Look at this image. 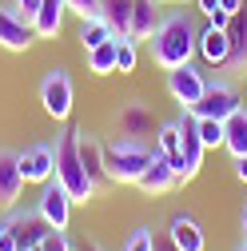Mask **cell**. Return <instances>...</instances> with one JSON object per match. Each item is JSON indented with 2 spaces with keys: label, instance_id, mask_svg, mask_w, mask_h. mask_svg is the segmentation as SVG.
<instances>
[{
  "label": "cell",
  "instance_id": "6da1fadb",
  "mask_svg": "<svg viewBox=\"0 0 247 251\" xmlns=\"http://www.w3.org/2000/svg\"><path fill=\"white\" fill-rule=\"evenodd\" d=\"M196 40H199V32H196L192 16L188 12H168L156 24V32H151V60H156L164 72H172L179 64H192Z\"/></svg>",
  "mask_w": 247,
  "mask_h": 251
},
{
  "label": "cell",
  "instance_id": "7a4b0ae2",
  "mask_svg": "<svg viewBox=\"0 0 247 251\" xmlns=\"http://www.w3.org/2000/svg\"><path fill=\"white\" fill-rule=\"evenodd\" d=\"M151 155H156V148H148V140L120 136L116 144H104V172L112 183H136L151 164Z\"/></svg>",
  "mask_w": 247,
  "mask_h": 251
},
{
  "label": "cell",
  "instance_id": "3957f363",
  "mask_svg": "<svg viewBox=\"0 0 247 251\" xmlns=\"http://www.w3.org/2000/svg\"><path fill=\"white\" fill-rule=\"evenodd\" d=\"M56 179L72 196V203H88L92 196H96V183H92V176L84 172L80 151H76V128L56 140Z\"/></svg>",
  "mask_w": 247,
  "mask_h": 251
},
{
  "label": "cell",
  "instance_id": "277c9868",
  "mask_svg": "<svg viewBox=\"0 0 247 251\" xmlns=\"http://www.w3.org/2000/svg\"><path fill=\"white\" fill-rule=\"evenodd\" d=\"M40 104L52 120H68L72 116V104H76V88H72V76L64 68H48L44 80H40Z\"/></svg>",
  "mask_w": 247,
  "mask_h": 251
},
{
  "label": "cell",
  "instance_id": "5b68a950",
  "mask_svg": "<svg viewBox=\"0 0 247 251\" xmlns=\"http://www.w3.org/2000/svg\"><path fill=\"white\" fill-rule=\"evenodd\" d=\"M239 108H243V100H239V88L231 80H207V92L199 96V104L188 108V112L192 116H203V120H227Z\"/></svg>",
  "mask_w": 247,
  "mask_h": 251
},
{
  "label": "cell",
  "instance_id": "8992f818",
  "mask_svg": "<svg viewBox=\"0 0 247 251\" xmlns=\"http://www.w3.org/2000/svg\"><path fill=\"white\" fill-rule=\"evenodd\" d=\"M36 211L48 219L52 231H68V219H72V196L60 187V179L52 176L48 183H40V200H36Z\"/></svg>",
  "mask_w": 247,
  "mask_h": 251
},
{
  "label": "cell",
  "instance_id": "52a82bcc",
  "mask_svg": "<svg viewBox=\"0 0 247 251\" xmlns=\"http://www.w3.org/2000/svg\"><path fill=\"white\" fill-rule=\"evenodd\" d=\"M168 92H172V100L179 108H196L199 96L207 92V76L196 68V64H179L168 72Z\"/></svg>",
  "mask_w": 247,
  "mask_h": 251
},
{
  "label": "cell",
  "instance_id": "ba28073f",
  "mask_svg": "<svg viewBox=\"0 0 247 251\" xmlns=\"http://www.w3.org/2000/svg\"><path fill=\"white\" fill-rule=\"evenodd\" d=\"M16 160H20V172L28 183H48L56 176V144H32V148L16 151Z\"/></svg>",
  "mask_w": 247,
  "mask_h": 251
},
{
  "label": "cell",
  "instance_id": "9c48e42d",
  "mask_svg": "<svg viewBox=\"0 0 247 251\" xmlns=\"http://www.w3.org/2000/svg\"><path fill=\"white\" fill-rule=\"evenodd\" d=\"M4 219H8V227L16 231L20 251H32V247H40V239L52 231V227H48V219H44L36 207H32V211H28V207H24V211H16V207H12Z\"/></svg>",
  "mask_w": 247,
  "mask_h": 251
},
{
  "label": "cell",
  "instance_id": "30bf717a",
  "mask_svg": "<svg viewBox=\"0 0 247 251\" xmlns=\"http://www.w3.org/2000/svg\"><path fill=\"white\" fill-rule=\"evenodd\" d=\"M32 40H36L32 20H24L12 4H0V48H8V52H24Z\"/></svg>",
  "mask_w": 247,
  "mask_h": 251
},
{
  "label": "cell",
  "instance_id": "8fae6325",
  "mask_svg": "<svg viewBox=\"0 0 247 251\" xmlns=\"http://www.w3.org/2000/svg\"><path fill=\"white\" fill-rule=\"evenodd\" d=\"M24 172H20V160L12 148H0V211H12L20 192H24Z\"/></svg>",
  "mask_w": 247,
  "mask_h": 251
},
{
  "label": "cell",
  "instance_id": "7c38bea8",
  "mask_svg": "<svg viewBox=\"0 0 247 251\" xmlns=\"http://www.w3.org/2000/svg\"><path fill=\"white\" fill-rule=\"evenodd\" d=\"M179 136H183V183L188 179H196L199 176V168H203V140H199V128H196V116L183 108V120H179Z\"/></svg>",
  "mask_w": 247,
  "mask_h": 251
},
{
  "label": "cell",
  "instance_id": "4fadbf2b",
  "mask_svg": "<svg viewBox=\"0 0 247 251\" xmlns=\"http://www.w3.org/2000/svg\"><path fill=\"white\" fill-rule=\"evenodd\" d=\"M116 124H120V136H128V140H148V136H151V128H156V116H151V108H148V104L128 100V104H120Z\"/></svg>",
  "mask_w": 247,
  "mask_h": 251
},
{
  "label": "cell",
  "instance_id": "5bb4252c",
  "mask_svg": "<svg viewBox=\"0 0 247 251\" xmlns=\"http://www.w3.org/2000/svg\"><path fill=\"white\" fill-rule=\"evenodd\" d=\"M196 52L203 56V64L207 68H227V60H231V44H227V28H215L207 24L199 40H196Z\"/></svg>",
  "mask_w": 247,
  "mask_h": 251
},
{
  "label": "cell",
  "instance_id": "9a60e30c",
  "mask_svg": "<svg viewBox=\"0 0 247 251\" xmlns=\"http://www.w3.org/2000/svg\"><path fill=\"white\" fill-rule=\"evenodd\" d=\"M175 183H179V176L172 172V164L164 160L160 151L151 155V164H148V168H144V176L136 179V187H140L144 196H164V192H172Z\"/></svg>",
  "mask_w": 247,
  "mask_h": 251
},
{
  "label": "cell",
  "instance_id": "2e32d148",
  "mask_svg": "<svg viewBox=\"0 0 247 251\" xmlns=\"http://www.w3.org/2000/svg\"><path fill=\"white\" fill-rule=\"evenodd\" d=\"M168 235H172V243L179 251H207V235H203V227L192 215H172L168 219Z\"/></svg>",
  "mask_w": 247,
  "mask_h": 251
},
{
  "label": "cell",
  "instance_id": "e0dca14e",
  "mask_svg": "<svg viewBox=\"0 0 247 251\" xmlns=\"http://www.w3.org/2000/svg\"><path fill=\"white\" fill-rule=\"evenodd\" d=\"M76 151H80V164H84V172L92 176V183L108 179V172H104V144L92 136V132L76 128Z\"/></svg>",
  "mask_w": 247,
  "mask_h": 251
},
{
  "label": "cell",
  "instance_id": "ac0fdd59",
  "mask_svg": "<svg viewBox=\"0 0 247 251\" xmlns=\"http://www.w3.org/2000/svg\"><path fill=\"white\" fill-rule=\"evenodd\" d=\"M156 151L172 164L175 176H183V136H179V120L160 124V128H156Z\"/></svg>",
  "mask_w": 247,
  "mask_h": 251
},
{
  "label": "cell",
  "instance_id": "d6986e66",
  "mask_svg": "<svg viewBox=\"0 0 247 251\" xmlns=\"http://www.w3.org/2000/svg\"><path fill=\"white\" fill-rule=\"evenodd\" d=\"M227 44H231L227 68H247V0L239 4V12H231V20H227Z\"/></svg>",
  "mask_w": 247,
  "mask_h": 251
},
{
  "label": "cell",
  "instance_id": "ffe728a7",
  "mask_svg": "<svg viewBox=\"0 0 247 251\" xmlns=\"http://www.w3.org/2000/svg\"><path fill=\"white\" fill-rule=\"evenodd\" d=\"M64 12H68V0H44L32 16V32L36 36H56L60 24H64Z\"/></svg>",
  "mask_w": 247,
  "mask_h": 251
},
{
  "label": "cell",
  "instance_id": "44dd1931",
  "mask_svg": "<svg viewBox=\"0 0 247 251\" xmlns=\"http://www.w3.org/2000/svg\"><path fill=\"white\" fill-rule=\"evenodd\" d=\"M223 148L231 151V160L247 155V108H239L235 116L223 120Z\"/></svg>",
  "mask_w": 247,
  "mask_h": 251
},
{
  "label": "cell",
  "instance_id": "7402d4cb",
  "mask_svg": "<svg viewBox=\"0 0 247 251\" xmlns=\"http://www.w3.org/2000/svg\"><path fill=\"white\" fill-rule=\"evenodd\" d=\"M156 24H160V12H156V0H136L132 4V40H151V32H156Z\"/></svg>",
  "mask_w": 247,
  "mask_h": 251
},
{
  "label": "cell",
  "instance_id": "603a6c76",
  "mask_svg": "<svg viewBox=\"0 0 247 251\" xmlns=\"http://www.w3.org/2000/svg\"><path fill=\"white\" fill-rule=\"evenodd\" d=\"M132 4H136V0H100V16L112 24L116 40H124L132 32Z\"/></svg>",
  "mask_w": 247,
  "mask_h": 251
},
{
  "label": "cell",
  "instance_id": "cb8c5ba5",
  "mask_svg": "<svg viewBox=\"0 0 247 251\" xmlns=\"http://www.w3.org/2000/svg\"><path fill=\"white\" fill-rule=\"evenodd\" d=\"M104 40H116V32H112V24L96 12V16H84L80 20V44H84V52L88 48H100Z\"/></svg>",
  "mask_w": 247,
  "mask_h": 251
},
{
  "label": "cell",
  "instance_id": "d4e9b609",
  "mask_svg": "<svg viewBox=\"0 0 247 251\" xmlns=\"http://www.w3.org/2000/svg\"><path fill=\"white\" fill-rule=\"evenodd\" d=\"M88 72H96V76L116 72V40H104L100 48H88Z\"/></svg>",
  "mask_w": 247,
  "mask_h": 251
},
{
  "label": "cell",
  "instance_id": "484cf974",
  "mask_svg": "<svg viewBox=\"0 0 247 251\" xmlns=\"http://www.w3.org/2000/svg\"><path fill=\"white\" fill-rule=\"evenodd\" d=\"M136 60H140V52H136V40H132V36L116 40V72H120V76L136 72Z\"/></svg>",
  "mask_w": 247,
  "mask_h": 251
},
{
  "label": "cell",
  "instance_id": "4316f807",
  "mask_svg": "<svg viewBox=\"0 0 247 251\" xmlns=\"http://www.w3.org/2000/svg\"><path fill=\"white\" fill-rule=\"evenodd\" d=\"M196 128H199L203 148H220V144H223V120H203V116H196Z\"/></svg>",
  "mask_w": 247,
  "mask_h": 251
},
{
  "label": "cell",
  "instance_id": "83f0119b",
  "mask_svg": "<svg viewBox=\"0 0 247 251\" xmlns=\"http://www.w3.org/2000/svg\"><path fill=\"white\" fill-rule=\"evenodd\" d=\"M151 243H156V231H151V227H136L128 239H124L120 251H151Z\"/></svg>",
  "mask_w": 247,
  "mask_h": 251
},
{
  "label": "cell",
  "instance_id": "f1b7e54d",
  "mask_svg": "<svg viewBox=\"0 0 247 251\" xmlns=\"http://www.w3.org/2000/svg\"><path fill=\"white\" fill-rule=\"evenodd\" d=\"M36 251H76V247H72V239H68L64 231H48V235L40 239Z\"/></svg>",
  "mask_w": 247,
  "mask_h": 251
},
{
  "label": "cell",
  "instance_id": "f546056e",
  "mask_svg": "<svg viewBox=\"0 0 247 251\" xmlns=\"http://www.w3.org/2000/svg\"><path fill=\"white\" fill-rule=\"evenodd\" d=\"M68 8L84 20V16H96V12H100V0H68Z\"/></svg>",
  "mask_w": 247,
  "mask_h": 251
},
{
  "label": "cell",
  "instance_id": "4dcf8cb0",
  "mask_svg": "<svg viewBox=\"0 0 247 251\" xmlns=\"http://www.w3.org/2000/svg\"><path fill=\"white\" fill-rule=\"evenodd\" d=\"M0 251H20V243H16V231L8 227V219H0Z\"/></svg>",
  "mask_w": 247,
  "mask_h": 251
},
{
  "label": "cell",
  "instance_id": "1f68e13d",
  "mask_svg": "<svg viewBox=\"0 0 247 251\" xmlns=\"http://www.w3.org/2000/svg\"><path fill=\"white\" fill-rule=\"evenodd\" d=\"M40 4H44V0H12V8H16V12H20V16H24V20H32V16H36V8H40Z\"/></svg>",
  "mask_w": 247,
  "mask_h": 251
},
{
  "label": "cell",
  "instance_id": "d6a6232c",
  "mask_svg": "<svg viewBox=\"0 0 247 251\" xmlns=\"http://www.w3.org/2000/svg\"><path fill=\"white\" fill-rule=\"evenodd\" d=\"M151 251H179V247L172 243V235H168V231H156V243H151Z\"/></svg>",
  "mask_w": 247,
  "mask_h": 251
},
{
  "label": "cell",
  "instance_id": "836d02e7",
  "mask_svg": "<svg viewBox=\"0 0 247 251\" xmlns=\"http://www.w3.org/2000/svg\"><path fill=\"white\" fill-rule=\"evenodd\" d=\"M235 179L247 183V155H243V160H235Z\"/></svg>",
  "mask_w": 247,
  "mask_h": 251
},
{
  "label": "cell",
  "instance_id": "e575fe53",
  "mask_svg": "<svg viewBox=\"0 0 247 251\" xmlns=\"http://www.w3.org/2000/svg\"><path fill=\"white\" fill-rule=\"evenodd\" d=\"M239 4H243V0H220V8H223V12H239Z\"/></svg>",
  "mask_w": 247,
  "mask_h": 251
},
{
  "label": "cell",
  "instance_id": "d590c367",
  "mask_svg": "<svg viewBox=\"0 0 247 251\" xmlns=\"http://www.w3.org/2000/svg\"><path fill=\"white\" fill-rule=\"evenodd\" d=\"M76 251H100V243H92V239H84V243H80Z\"/></svg>",
  "mask_w": 247,
  "mask_h": 251
},
{
  "label": "cell",
  "instance_id": "8d00e7d4",
  "mask_svg": "<svg viewBox=\"0 0 247 251\" xmlns=\"http://www.w3.org/2000/svg\"><path fill=\"white\" fill-rule=\"evenodd\" d=\"M243 243H247V207H243Z\"/></svg>",
  "mask_w": 247,
  "mask_h": 251
},
{
  "label": "cell",
  "instance_id": "74e56055",
  "mask_svg": "<svg viewBox=\"0 0 247 251\" xmlns=\"http://www.w3.org/2000/svg\"><path fill=\"white\" fill-rule=\"evenodd\" d=\"M156 4H183V0H156Z\"/></svg>",
  "mask_w": 247,
  "mask_h": 251
},
{
  "label": "cell",
  "instance_id": "f35d334b",
  "mask_svg": "<svg viewBox=\"0 0 247 251\" xmlns=\"http://www.w3.org/2000/svg\"><path fill=\"white\" fill-rule=\"evenodd\" d=\"M239 251H247V243H239Z\"/></svg>",
  "mask_w": 247,
  "mask_h": 251
},
{
  "label": "cell",
  "instance_id": "ab89813d",
  "mask_svg": "<svg viewBox=\"0 0 247 251\" xmlns=\"http://www.w3.org/2000/svg\"><path fill=\"white\" fill-rule=\"evenodd\" d=\"M32 251H36V247H32Z\"/></svg>",
  "mask_w": 247,
  "mask_h": 251
}]
</instances>
